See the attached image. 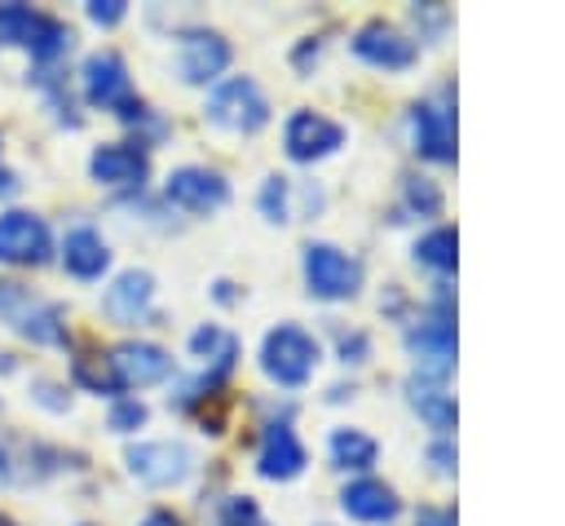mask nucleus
<instances>
[{"label":"nucleus","mask_w":565,"mask_h":526,"mask_svg":"<svg viewBox=\"0 0 565 526\" xmlns=\"http://www.w3.org/2000/svg\"><path fill=\"white\" fill-rule=\"evenodd\" d=\"M340 141H344V128L335 119L318 115V111H296L282 128V146L296 164H313V159L340 150Z\"/></svg>","instance_id":"39448f33"},{"label":"nucleus","mask_w":565,"mask_h":526,"mask_svg":"<svg viewBox=\"0 0 565 526\" xmlns=\"http://www.w3.org/2000/svg\"><path fill=\"white\" fill-rule=\"evenodd\" d=\"M190 349H194V358H212V367L216 371H230V362H234V354H238V340L230 336V332H221V327H199L194 336H190Z\"/></svg>","instance_id":"412c9836"},{"label":"nucleus","mask_w":565,"mask_h":526,"mask_svg":"<svg viewBox=\"0 0 565 526\" xmlns=\"http://www.w3.org/2000/svg\"><path fill=\"white\" fill-rule=\"evenodd\" d=\"M433 460H437V469H441V473H450V469H455V451H450L446 442H437V446H433Z\"/></svg>","instance_id":"473e14b6"},{"label":"nucleus","mask_w":565,"mask_h":526,"mask_svg":"<svg viewBox=\"0 0 565 526\" xmlns=\"http://www.w3.org/2000/svg\"><path fill=\"white\" fill-rule=\"evenodd\" d=\"M141 526H181V522H177L172 513H150V517H146Z\"/></svg>","instance_id":"72a5a7b5"},{"label":"nucleus","mask_w":565,"mask_h":526,"mask_svg":"<svg viewBox=\"0 0 565 526\" xmlns=\"http://www.w3.org/2000/svg\"><path fill=\"white\" fill-rule=\"evenodd\" d=\"M71 27H62L57 18H44L40 22V31H35V40H31V53L35 57H57V53H66L71 49Z\"/></svg>","instance_id":"a878e982"},{"label":"nucleus","mask_w":565,"mask_h":526,"mask_svg":"<svg viewBox=\"0 0 565 526\" xmlns=\"http://www.w3.org/2000/svg\"><path fill=\"white\" fill-rule=\"evenodd\" d=\"M0 261L4 265H44L49 261V225L35 212L0 217Z\"/></svg>","instance_id":"0eeeda50"},{"label":"nucleus","mask_w":565,"mask_h":526,"mask_svg":"<svg viewBox=\"0 0 565 526\" xmlns=\"http://www.w3.org/2000/svg\"><path fill=\"white\" fill-rule=\"evenodd\" d=\"M4 477H9V460H4V451H0V486H4Z\"/></svg>","instance_id":"c9c22d12"},{"label":"nucleus","mask_w":565,"mask_h":526,"mask_svg":"<svg viewBox=\"0 0 565 526\" xmlns=\"http://www.w3.org/2000/svg\"><path fill=\"white\" fill-rule=\"evenodd\" d=\"M415 393H411V402H415V411L433 424V429H455V398L450 393H441V389H419V385H411Z\"/></svg>","instance_id":"5701e85b"},{"label":"nucleus","mask_w":565,"mask_h":526,"mask_svg":"<svg viewBox=\"0 0 565 526\" xmlns=\"http://www.w3.org/2000/svg\"><path fill=\"white\" fill-rule=\"evenodd\" d=\"M406 199H411V208H419V212H437V208H441V190H437L428 177H406Z\"/></svg>","instance_id":"cd10ccee"},{"label":"nucleus","mask_w":565,"mask_h":526,"mask_svg":"<svg viewBox=\"0 0 565 526\" xmlns=\"http://www.w3.org/2000/svg\"><path fill=\"white\" fill-rule=\"evenodd\" d=\"M415 526H455V513L450 508H419Z\"/></svg>","instance_id":"2f4dec72"},{"label":"nucleus","mask_w":565,"mask_h":526,"mask_svg":"<svg viewBox=\"0 0 565 526\" xmlns=\"http://www.w3.org/2000/svg\"><path fill=\"white\" fill-rule=\"evenodd\" d=\"M150 296H154V278H150L146 270H128V274H119V278L110 283V292H106V314H110L115 323H137V318L146 314Z\"/></svg>","instance_id":"f3484780"},{"label":"nucleus","mask_w":565,"mask_h":526,"mask_svg":"<svg viewBox=\"0 0 565 526\" xmlns=\"http://www.w3.org/2000/svg\"><path fill=\"white\" fill-rule=\"evenodd\" d=\"M124 13H128L124 0H93V4H88V18H93L97 27H115Z\"/></svg>","instance_id":"7c9ffc66"},{"label":"nucleus","mask_w":565,"mask_h":526,"mask_svg":"<svg viewBox=\"0 0 565 526\" xmlns=\"http://www.w3.org/2000/svg\"><path fill=\"white\" fill-rule=\"evenodd\" d=\"M0 318L18 336H26L35 345H66V318H62V309L53 301L31 296L22 283H0Z\"/></svg>","instance_id":"f257e3e1"},{"label":"nucleus","mask_w":565,"mask_h":526,"mask_svg":"<svg viewBox=\"0 0 565 526\" xmlns=\"http://www.w3.org/2000/svg\"><path fill=\"white\" fill-rule=\"evenodd\" d=\"M230 66V44L216 31H185L181 35V80L207 84Z\"/></svg>","instance_id":"9d476101"},{"label":"nucleus","mask_w":565,"mask_h":526,"mask_svg":"<svg viewBox=\"0 0 565 526\" xmlns=\"http://www.w3.org/2000/svg\"><path fill=\"white\" fill-rule=\"evenodd\" d=\"M88 172H93L102 186H141L146 172H150V159H146V150L115 141V146H97V150H93Z\"/></svg>","instance_id":"ddd939ff"},{"label":"nucleus","mask_w":565,"mask_h":526,"mask_svg":"<svg viewBox=\"0 0 565 526\" xmlns=\"http://www.w3.org/2000/svg\"><path fill=\"white\" fill-rule=\"evenodd\" d=\"M411 128H415V150L428 159H455V119L446 106L437 102H419L411 111Z\"/></svg>","instance_id":"4468645a"},{"label":"nucleus","mask_w":565,"mask_h":526,"mask_svg":"<svg viewBox=\"0 0 565 526\" xmlns=\"http://www.w3.org/2000/svg\"><path fill=\"white\" fill-rule=\"evenodd\" d=\"M221 526H269V522L260 517L256 499L234 495V499H225V508H221Z\"/></svg>","instance_id":"bb28decb"},{"label":"nucleus","mask_w":565,"mask_h":526,"mask_svg":"<svg viewBox=\"0 0 565 526\" xmlns=\"http://www.w3.org/2000/svg\"><path fill=\"white\" fill-rule=\"evenodd\" d=\"M62 265L75 274V278H97L106 265H110V252H106V239L88 225L71 230L66 243H62Z\"/></svg>","instance_id":"a211bd4d"},{"label":"nucleus","mask_w":565,"mask_h":526,"mask_svg":"<svg viewBox=\"0 0 565 526\" xmlns=\"http://www.w3.org/2000/svg\"><path fill=\"white\" fill-rule=\"evenodd\" d=\"M411 354H415V362H419L428 376H441V371L455 362V327H450L446 305H441L437 318H428L419 332H411Z\"/></svg>","instance_id":"2eb2a0df"},{"label":"nucleus","mask_w":565,"mask_h":526,"mask_svg":"<svg viewBox=\"0 0 565 526\" xmlns=\"http://www.w3.org/2000/svg\"><path fill=\"white\" fill-rule=\"evenodd\" d=\"M353 53H358L362 62H371V66H388V71L415 62V44H411L402 31L384 27V22H366V27L353 35Z\"/></svg>","instance_id":"f8f14e48"},{"label":"nucleus","mask_w":565,"mask_h":526,"mask_svg":"<svg viewBox=\"0 0 565 526\" xmlns=\"http://www.w3.org/2000/svg\"><path fill=\"white\" fill-rule=\"evenodd\" d=\"M207 119L221 128H234V133H256L269 119V102L247 75H238V80H225L207 97Z\"/></svg>","instance_id":"7ed1b4c3"},{"label":"nucleus","mask_w":565,"mask_h":526,"mask_svg":"<svg viewBox=\"0 0 565 526\" xmlns=\"http://www.w3.org/2000/svg\"><path fill=\"white\" fill-rule=\"evenodd\" d=\"M18 190V181H13V172L9 168H0V194H13Z\"/></svg>","instance_id":"f704fd0d"},{"label":"nucleus","mask_w":565,"mask_h":526,"mask_svg":"<svg viewBox=\"0 0 565 526\" xmlns=\"http://www.w3.org/2000/svg\"><path fill=\"white\" fill-rule=\"evenodd\" d=\"M110 367L119 376V385H159L168 371H172V358L159 349V345H146V340H124L115 354H110Z\"/></svg>","instance_id":"9b49d317"},{"label":"nucleus","mask_w":565,"mask_h":526,"mask_svg":"<svg viewBox=\"0 0 565 526\" xmlns=\"http://www.w3.org/2000/svg\"><path fill=\"white\" fill-rule=\"evenodd\" d=\"M0 526H13V522H9V517H0Z\"/></svg>","instance_id":"e433bc0d"},{"label":"nucleus","mask_w":565,"mask_h":526,"mask_svg":"<svg viewBox=\"0 0 565 526\" xmlns=\"http://www.w3.org/2000/svg\"><path fill=\"white\" fill-rule=\"evenodd\" d=\"M137 424H146V407H141V402L128 398V402H115V407H110V429H115V433H132Z\"/></svg>","instance_id":"c756f323"},{"label":"nucleus","mask_w":565,"mask_h":526,"mask_svg":"<svg viewBox=\"0 0 565 526\" xmlns=\"http://www.w3.org/2000/svg\"><path fill=\"white\" fill-rule=\"evenodd\" d=\"M260 477H269V482H291L300 469H305V446L296 442V433L287 429V424H274L269 433H265V442H260Z\"/></svg>","instance_id":"dca6fc26"},{"label":"nucleus","mask_w":565,"mask_h":526,"mask_svg":"<svg viewBox=\"0 0 565 526\" xmlns=\"http://www.w3.org/2000/svg\"><path fill=\"white\" fill-rule=\"evenodd\" d=\"M168 199L181 203L185 212H212L230 199V186L221 172H207V168H177L168 172Z\"/></svg>","instance_id":"1a4fd4ad"},{"label":"nucleus","mask_w":565,"mask_h":526,"mask_svg":"<svg viewBox=\"0 0 565 526\" xmlns=\"http://www.w3.org/2000/svg\"><path fill=\"white\" fill-rule=\"evenodd\" d=\"M340 504H344V513L358 517V522H388V517H397V495H393L384 482H371V477L344 486Z\"/></svg>","instance_id":"6ab92c4d"},{"label":"nucleus","mask_w":565,"mask_h":526,"mask_svg":"<svg viewBox=\"0 0 565 526\" xmlns=\"http://www.w3.org/2000/svg\"><path fill=\"white\" fill-rule=\"evenodd\" d=\"M44 13H31L26 4H0V44H26L35 40Z\"/></svg>","instance_id":"4be33fe9"},{"label":"nucleus","mask_w":565,"mask_h":526,"mask_svg":"<svg viewBox=\"0 0 565 526\" xmlns=\"http://www.w3.org/2000/svg\"><path fill=\"white\" fill-rule=\"evenodd\" d=\"M375 455H380V446H375V438H366V433H358V429H335L331 433V460L340 464V469H371L375 464Z\"/></svg>","instance_id":"aec40b11"},{"label":"nucleus","mask_w":565,"mask_h":526,"mask_svg":"<svg viewBox=\"0 0 565 526\" xmlns=\"http://www.w3.org/2000/svg\"><path fill=\"white\" fill-rule=\"evenodd\" d=\"M84 97L93 106H132V88H128V71L119 62V53H93L84 62Z\"/></svg>","instance_id":"6e6552de"},{"label":"nucleus","mask_w":565,"mask_h":526,"mask_svg":"<svg viewBox=\"0 0 565 526\" xmlns=\"http://www.w3.org/2000/svg\"><path fill=\"white\" fill-rule=\"evenodd\" d=\"M455 248H459L455 230L441 225V230H433V234H424V239L415 243V256H419L424 265H433V270H455Z\"/></svg>","instance_id":"b1692460"},{"label":"nucleus","mask_w":565,"mask_h":526,"mask_svg":"<svg viewBox=\"0 0 565 526\" xmlns=\"http://www.w3.org/2000/svg\"><path fill=\"white\" fill-rule=\"evenodd\" d=\"M260 212L269 221H287V181L282 177H269L265 190H260Z\"/></svg>","instance_id":"c85d7f7f"},{"label":"nucleus","mask_w":565,"mask_h":526,"mask_svg":"<svg viewBox=\"0 0 565 526\" xmlns=\"http://www.w3.org/2000/svg\"><path fill=\"white\" fill-rule=\"evenodd\" d=\"M305 283L313 296L322 301H340V296H353L358 283H362V270L349 252L331 248V243H309L305 248Z\"/></svg>","instance_id":"20e7f679"},{"label":"nucleus","mask_w":565,"mask_h":526,"mask_svg":"<svg viewBox=\"0 0 565 526\" xmlns=\"http://www.w3.org/2000/svg\"><path fill=\"white\" fill-rule=\"evenodd\" d=\"M313 362H318L313 336L300 332V327H291V323L274 327V332L265 336V345H260V367H265V376L278 380V385H305V380L313 376Z\"/></svg>","instance_id":"f03ea898"},{"label":"nucleus","mask_w":565,"mask_h":526,"mask_svg":"<svg viewBox=\"0 0 565 526\" xmlns=\"http://www.w3.org/2000/svg\"><path fill=\"white\" fill-rule=\"evenodd\" d=\"M124 460L141 486H177L190 473V451L181 442H137Z\"/></svg>","instance_id":"423d86ee"},{"label":"nucleus","mask_w":565,"mask_h":526,"mask_svg":"<svg viewBox=\"0 0 565 526\" xmlns=\"http://www.w3.org/2000/svg\"><path fill=\"white\" fill-rule=\"evenodd\" d=\"M75 380H79L84 389H93V393H119V389H124L119 376H115V367H110V358H102V354L75 358Z\"/></svg>","instance_id":"393cba45"}]
</instances>
